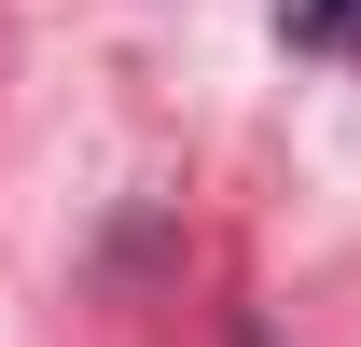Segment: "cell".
<instances>
[{"label": "cell", "instance_id": "6da1fadb", "mask_svg": "<svg viewBox=\"0 0 361 347\" xmlns=\"http://www.w3.org/2000/svg\"><path fill=\"white\" fill-rule=\"evenodd\" d=\"M278 28L306 56H361V0H278Z\"/></svg>", "mask_w": 361, "mask_h": 347}]
</instances>
